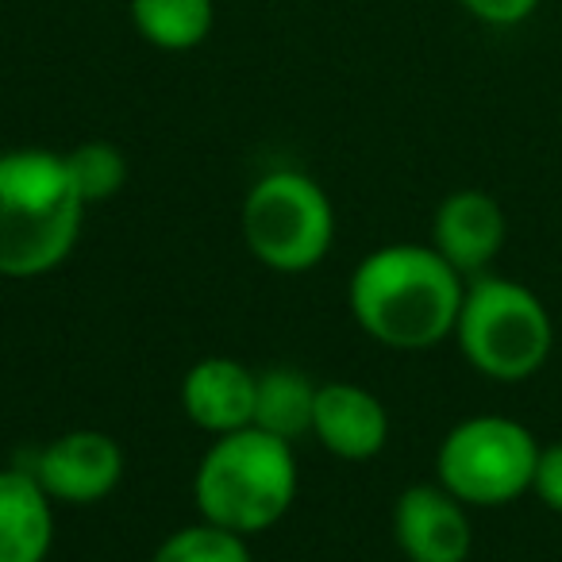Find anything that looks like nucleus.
<instances>
[{
  "label": "nucleus",
  "mask_w": 562,
  "mask_h": 562,
  "mask_svg": "<svg viewBox=\"0 0 562 562\" xmlns=\"http://www.w3.org/2000/svg\"><path fill=\"white\" fill-rule=\"evenodd\" d=\"M55 543V505L40 477L0 470V562H43Z\"/></svg>",
  "instance_id": "f8f14e48"
},
{
  "label": "nucleus",
  "mask_w": 562,
  "mask_h": 562,
  "mask_svg": "<svg viewBox=\"0 0 562 562\" xmlns=\"http://www.w3.org/2000/svg\"><path fill=\"white\" fill-rule=\"evenodd\" d=\"M86 209L66 155L40 147L0 155V278H40L63 266Z\"/></svg>",
  "instance_id": "f03ea898"
},
{
  "label": "nucleus",
  "mask_w": 562,
  "mask_h": 562,
  "mask_svg": "<svg viewBox=\"0 0 562 562\" xmlns=\"http://www.w3.org/2000/svg\"><path fill=\"white\" fill-rule=\"evenodd\" d=\"M243 239L270 270L305 273L328 258L336 212L313 178L297 170H273L243 201Z\"/></svg>",
  "instance_id": "39448f33"
},
{
  "label": "nucleus",
  "mask_w": 562,
  "mask_h": 562,
  "mask_svg": "<svg viewBox=\"0 0 562 562\" xmlns=\"http://www.w3.org/2000/svg\"><path fill=\"white\" fill-rule=\"evenodd\" d=\"M35 477L50 501L66 505H93L109 497L124 477V451L112 436L93 428L66 431L47 443L35 459Z\"/></svg>",
  "instance_id": "0eeeda50"
},
{
  "label": "nucleus",
  "mask_w": 562,
  "mask_h": 562,
  "mask_svg": "<svg viewBox=\"0 0 562 562\" xmlns=\"http://www.w3.org/2000/svg\"><path fill=\"white\" fill-rule=\"evenodd\" d=\"M297 497V459L290 439L262 428H239L216 436L193 477V501L201 520L250 536L290 513Z\"/></svg>",
  "instance_id": "7ed1b4c3"
},
{
  "label": "nucleus",
  "mask_w": 562,
  "mask_h": 562,
  "mask_svg": "<svg viewBox=\"0 0 562 562\" xmlns=\"http://www.w3.org/2000/svg\"><path fill=\"white\" fill-rule=\"evenodd\" d=\"M539 443L520 420L508 416H470L443 436L436 474L462 505L493 508L531 490Z\"/></svg>",
  "instance_id": "423d86ee"
},
{
  "label": "nucleus",
  "mask_w": 562,
  "mask_h": 562,
  "mask_svg": "<svg viewBox=\"0 0 562 562\" xmlns=\"http://www.w3.org/2000/svg\"><path fill=\"white\" fill-rule=\"evenodd\" d=\"M212 0H132V24L158 50H193L209 40Z\"/></svg>",
  "instance_id": "4468645a"
},
{
  "label": "nucleus",
  "mask_w": 562,
  "mask_h": 562,
  "mask_svg": "<svg viewBox=\"0 0 562 562\" xmlns=\"http://www.w3.org/2000/svg\"><path fill=\"white\" fill-rule=\"evenodd\" d=\"M155 562H255V559H250L243 536L201 520L193 528L173 531L155 551Z\"/></svg>",
  "instance_id": "dca6fc26"
},
{
  "label": "nucleus",
  "mask_w": 562,
  "mask_h": 562,
  "mask_svg": "<svg viewBox=\"0 0 562 562\" xmlns=\"http://www.w3.org/2000/svg\"><path fill=\"white\" fill-rule=\"evenodd\" d=\"M454 336L477 374L493 382H524L547 362L554 344L543 301L508 278H477L467 285Z\"/></svg>",
  "instance_id": "20e7f679"
},
{
  "label": "nucleus",
  "mask_w": 562,
  "mask_h": 562,
  "mask_svg": "<svg viewBox=\"0 0 562 562\" xmlns=\"http://www.w3.org/2000/svg\"><path fill=\"white\" fill-rule=\"evenodd\" d=\"M313 436L347 462L374 459L390 439V413L362 385L331 382L316 390Z\"/></svg>",
  "instance_id": "9d476101"
},
{
  "label": "nucleus",
  "mask_w": 562,
  "mask_h": 562,
  "mask_svg": "<svg viewBox=\"0 0 562 562\" xmlns=\"http://www.w3.org/2000/svg\"><path fill=\"white\" fill-rule=\"evenodd\" d=\"M316 390H321V385H313L293 367H278V370L258 374L255 428L270 431V436H278V439H290V443L297 436H305V431H313Z\"/></svg>",
  "instance_id": "ddd939ff"
},
{
  "label": "nucleus",
  "mask_w": 562,
  "mask_h": 562,
  "mask_svg": "<svg viewBox=\"0 0 562 562\" xmlns=\"http://www.w3.org/2000/svg\"><path fill=\"white\" fill-rule=\"evenodd\" d=\"M505 209L482 189H459L443 196L431 220V247L459 273H482L505 247Z\"/></svg>",
  "instance_id": "1a4fd4ad"
},
{
  "label": "nucleus",
  "mask_w": 562,
  "mask_h": 562,
  "mask_svg": "<svg viewBox=\"0 0 562 562\" xmlns=\"http://www.w3.org/2000/svg\"><path fill=\"white\" fill-rule=\"evenodd\" d=\"M393 536L408 562H467L474 543L467 505L443 485H413L401 493Z\"/></svg>",
  "instance_id": "6e6552de"
},
{
  "label": "nucleus",
  "mask_w": 562,
  "mask_h": 562,
  "mask_svg": "<svg viewBox=\"0 0 562 562\" xmlns=\"http://www.w3.org/2000/svg\"><path fill=\"white\" fill-rule=\"evenodd\" d=\"M531 493L543 501L551 513L562 516V439L551 447H539L536 477H531Z\"/></svg>",
  "instance_id": "a211bd4d"
},
{
  "label": "nucleus",
  "mask_w": 562,
  "mask_h": 562,
  "mask_svg": "<svg viewBox=\"0 0 562 562\" xmlns=\"http://www.w3.org/2000/svg\"><path fill=\"white\" fill-rule=\"evenodd\" d=\"M462 273L420 243H393L351 273V313L367 336L397 351H428L454 336L462 308Z\"/></svg>",
  "instance_id": "f257e3e1"
},
{
  "label": "nucleus",
  "mask_w": 562,
  "mask_h": 562,
  "mask_svg": "<svg viewBox=\"0 0 562 562\" xmlns=\"http://www.w3.org/2000/svg\"><path fill=\"white\" fill-rule=\"evenodd\" d=\"M459 4L485 27H520L524 20L536 16L543 0H459Z\"/></svg>",
  "instance_id": "f3484780"
},
{
  "label": "nucleus",
  "mask_w": 562,
  "mask_h": 562,
  "mask_svg": "<svg viewBox=\"0 0 562 562\" xmlns=\"http://www.w3.org/2000/svg\"><path fill=\"white\" fill-rule=\"evenodd\" d=\"M66 170L74 178V189L86 204H101L116 196L127 181V162L112 143H81L66 155Z\"/></svg>",
  "instance_id": "2eb2a0df"
},
{
  "label": "nucleus",
  "mask_w": 562,
  "mask_h": 562,
  "mask_svg": "<svg viewBox=\"0 0 562 562\" xmlns=\"http://www.w3.org/2000/svg\"><path fill=\"white\" fill-rule=\"evenodd\" d=\"M258 374L235 359H204L181 382V405L196 428L227 436L255 424Z\"/></svg>",
  "instance_id": "9b49d317"
}]
</instances>
